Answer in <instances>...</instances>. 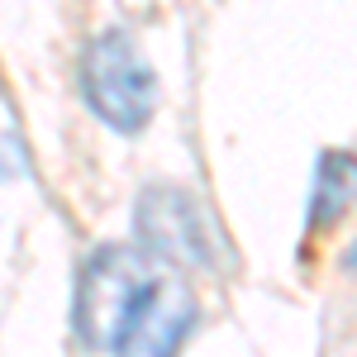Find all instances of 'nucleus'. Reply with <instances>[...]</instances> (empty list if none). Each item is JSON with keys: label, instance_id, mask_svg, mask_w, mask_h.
Here are the masks:
<instances>
[{"label": "nucleus", "instance_id": "f03ea898", "mask_svg": "<svg viewBox=\"0 0 357 357\" xmlns=\"http://www.w3.org/2000/svg\"><path fill=\"white\" fill-rule=\"evenodd\" d=\"M82 91L91 100V110L119 134H138L153 119V105H158V77L134 48V38L119 33V29L86 43Z\"/></svg>", "mask_w": 357, "mask_h": 357}, {"label": "nucleus", "instance_id": "7ed1b4c3", "mask_svg": "<svg viewBox=\"0 0 357 357\" xmlns=\"http://www.w3.org/2000/svg\"><path fill=\"white\" fill-rule=\"evenodd\" d=\"M138 234L143 248L167 257L172 267H215L224 257L220 224L181 186H148L138 195Z\"/></svg>", "mask_w": 357, "mask_h": 357}, {"label": "nucleus", "instance_id": "f257e3e1", "mask_svg": "<svg viewBox=\"0 0 357 357\" xmlns=\"http://www.w3.org/2000/svg\"><path fill=\"white\" fill-rule=\"evenodd\" d=\"M195 324V291L181 267L138 243L91 252L77 276V333L110 357H176Z\"/></svg>", "mask_w": 357, "mask_h": 357}, {"label": "nucleus", "instance_id": "20e7f679", "mask_svg": "<svg viewBox=\"0 0 357 357\" xmlns=\"http://www.w3.org/2000/svg\"><path fill=\"white\" fill-rule=\"evenodd\" d=\"M357 200V158L353 153H338L329 148L319 158V172H314V195H310V229H324L333 224L348 205Z\"/></svg>", "mask_w": 357, "mask_h": 357}, {"label": "nucleus", "instance_id": "39448f33", "mask_svg": "<svg viewBox=\"0 0 357 357\" xmlns=\"http://www.w3.org/2000/svg\"><path fill=\"white\" fill-rule=\"evenodd\" d=\"M348 267H357V248H353V252H348Z\"/></svg>", "mask_w": 357, "mask_h": 357}]
</instances>
